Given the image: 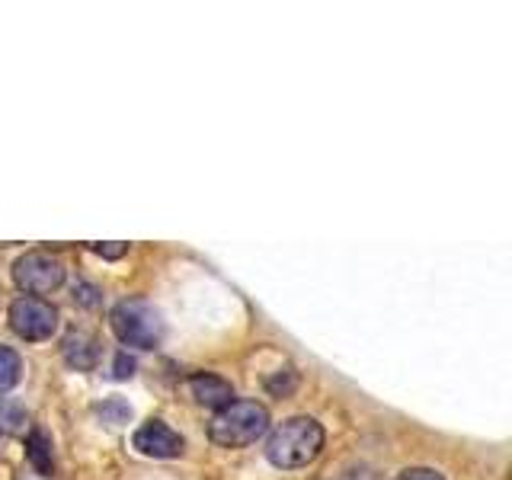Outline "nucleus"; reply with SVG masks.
<instances>
[{"instance_id":"1","label":"nucleus","mask_w":512,"mask_h":480,"mask_svg":"<svg viewBox=\"0 0 512 480\" xmlns=\"http://www.w3.org/2000/svg\"><path fill=\"white\" fill-rule=\"evenodd\" d=\"M324 439H327L324 426H320L314 416H292V420H285L272 429V436L266 442V458L269 464H276V468L295 471L320 455Z\"/></svg>"},{"instance_id":"2","label":"nucleus","mask_w":512,"mask_h":480,"mask_svg":"<svg viewBox=\"0 0 512 480\" xmlns=\"http://www.w3.org/2000/svg\"><path fill=\"white\" fill-rule=\"evenodd\" d=\"M269 429V410L256 400H231L228 407L215 410L208 423V439L221 448H247L263 439Z\"/></svg>"},{"instance_id":"3","label":"nucleus","mask_w":512,"mask_h":480,"mask_svg":"<svg viewBox=\"0 0 512 480\" xmlns=\"http://www.w3.org/2000/svg\"><path fill=\"white\" fill-rule=\"evenodd\" d=\"M109 327L119 343L135 349H154L164 340V317L148 298H125L109 314Z\"/></svg>"},{"instance_id":"4","label":"nucleus","mask_w":512,"mask_h":480,"mask_svg":"<svg viewBox=\"0 0 512 480\" xmlns=\"http://www.w3.org/2000/svg\"><path fill=\"white\" fill-rule=\"evenodd\" d=\"M13 282L32 298L48 295V292H55V288H61L64 263L58 260V256L45 253V250H32V253L20 256V260L13 263Z\"/></svg>"},{"instance_id":"5","label":"nucleus","mask_w":512,"mask_h":480,"mask_svg":"<svg viewBox=\"0 0 512 480\" xmlns=\"http://www.w3.org/2000/svg\"><path fill=\"white\" fill-rule=\"evenodd\" d=\"M10 327L20 340H29V343L52 340V333L58 330V311H55V304H48L42 298L23 295L10 304Z\"/></svg>"},{"instance_id":"6","label":"nucleus","mask_w":512,"mask_h":480,"mask_svg":"<svg viewBox=\"0 0 512 480\" xmlns=\"http://www.w3.org/2000/svg\"><path fill=\"white\" fill-rule=\"evenodd\" d=\"M132 445L148 458H180L183 455V436H180V432H173L167 423H160V420L144 423L135 432Z\"/></svg>"},{"instance_id":"7","label":"nucleus","mask_w":512,"mask_h":480,"mask_svg":"<svg viewBox=\"0 0 512 480\" xmlns=\"http://www.w3.org/2000/svg\"><path fill=\"white\" fill-rule=\"evenodd\" d=\"M189 391H192V397H196L202 407H212V410L228 407L231 400H234L231 381H224V378H218V375H212V372L192 375V378H189Z\"/></svg>"},{"instance_id":"8","label":"nucleus","mask_w":512,"mask_h":480,"mask_svg":"<svg viewBox=\"0 0 512 480\" xmlns=\"http://www.w3.org/2000/svg\"><path fill=\"white\" fill-rule=\"evenodd\" d=\"M61 356L71 368H77V372H90V368H96V359H100V343H96V336H90L84 330H74L64 336Z\"/></svg>"},{"instance_id":"9","label":"nucleus","mask_w":512,"mask_h":480,"mask_svg":"<svg viewBox=\"0 0 512 480\" xmlns=\"http://www.w3.org/2000/svg\"><path fill=\"white\" fill-rule=\"evenodd\" d=\"M26 458L39 474H52L55 471V455H52V439L42 429H32L26 436Z\"/></svg>"},{"instance_id":"10","label":"nucleus","mask_w":512,"mask_h":480,"mask_svg":"<svg viewBox=\"0 0 512 480\" xmlns=\"http://www.w3.org/2000/svg\"><path fill=\"white\" fill-rule=\"evenodd\" d=\"M26 426H29V413L20 400L0 397V432L4 436H23Z\"/></svg>"},{"instance_id":"11","label":"nucleus","mask_w":512,"mask_h":480,"mask_svg":"<svg viewBox=\"0 0 512 480\" xmlns=\"http://www.w3.org/2000/svg\"><path fill=\"white\" fill-rule=\"evenodd\" d=\"M20 378H23V359L10 346H0V394L16 388Z\"/></svg>"},{"instance_id":"12","label":"nucleus","mask_w":512,"mask_h":480,"mask_svg":"<svg viewBox=\"0 0 512 480\" xmlns=\"http://www.w3.org/2000/svg\"><path fill=\"white\" fill-rule=\"evenodd\" d=\"M96 413H100L103 423L119 426V423H128V416H132V407L122 404V400H106L103 407H96Z\"/></svg>"},{"instance_id":"13","label":"nucleus","mask_w":512,"mask_h":480,"mask_svg":"<svg viewBox=\"0 0 512 480\" xmlns=\"http://www.w3.org/2000/svg\"><path fill=\"white\" fill-rule=\"evenodd\" d=\"M295 384H298V375L292 372V368H285V372H279L276 378L266 381V388L276 394V397H288V394L295 391Z\"/></svg>"},{"instance_id":"14","label":"nucleus","mask_w":512,"mask_h":480,"mask_svg":"<svg viewBox=\"0 0 512 480\" xmlns=\"http://www.w3.org/2000/svg\"><path fill=\"white\" fill-rule=\"evenodd\" d=\"M74 298L84 304V308H96V304H100V292H96L90 282H77L74 285Z\"/></svg>"},{"instance_id":"15","label":"nucleus","mask_w":512,"mask_h":480,"mask_svg":"<svg viewBox=\"0 0 512 480\" xmlns=\"http://www.w3.org/2000/svg\"><path fill=\"white\" fill-rule=\"evenodd\" d=\"M135 375V359L128 352H119L116 365H112V378H132Z\"/></svg>"},{"instance_id":"16","label":"nucleus","mask_w":512,"mask_h":480,"mask_svg":"<svg viewBox=\"0 0 512 480\" xmlns=\"http://www.w3.org/2000/svg\"><path fill=\"white\" fill-rule=\"evenodd\" d=\"M397 480H445V477L432 468H407V471H400Z\"/></svg>"},{"instance_id":"17","label":"nucleus","mask_w":512,"mask_h":480,"mask_svg":"<svg viewBox=\"0 0 512 480\" xmlns=\"http://www.w3.org/2000/svg\"><path fill=\"white\" fill-rule=\"evenodd\" d=\"M93 250L106 256V260H119V256H125L128 244H93Z\"/></svg>"}]
</instances>
